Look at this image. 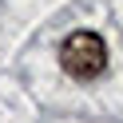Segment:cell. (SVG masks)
<instances>
[{
	"instance_id": "1",
	"label": "cell",
	"mask_w": 123,
	"mask_h": 123,
	"mask_svg": "<svg viewBox=\"0 0 123 123\" xmlns=\"http://www.w3.org/2000/svg\"><path fill=\"white\" fill-rule=\"evenodd\" d=\"M60 68H64L72 80H95V75H103V68H107L103 36L87 32V28L64 36V44H60Z\"/></svg>"
}]
</instances>
